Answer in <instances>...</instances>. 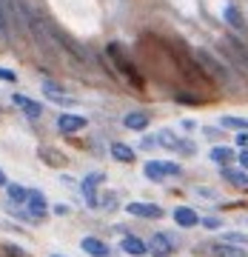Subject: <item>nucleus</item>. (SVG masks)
<instances>
[{"instance_id": "obj_20", "label": "nucleus", "mask_w": 248, "mask_h": 257, "mask_svg": "<svg viewBox=\"0 0 248 257\" xmlns=\"http://www.w3.org/2000/svg\"><path fill=\"white\" fill-rule=\"evenodd\" d=\"M211 251H214V257H248V248H242V246H231V243H214L211 246Z\"/></svg>"}, {"instance_id": "obj_31", "label": "nucleus", "mask_w": 248, "mask_h": 257, "mask_svg": "<svg viewBox=\"0 0 248 257\" xmlns=\"http://www.w3.org/2000/svg\"><path fill=\"white\" fill-rule=\"evenodd\" d=\"M174 100L185 103V106H200V97H194V94H174Z\"/></svg>"}, {"instance_id": "obj_24", "label": "nucleus", "mask_w": 248, "mask_h": 257, "mask_svg": "<svg viewBox=\"0 0 248 257\" xmlns=\"http://www.w3.org/2000/svg\"><path fill=\"white\" fill-rule=\"evenodd\" d=\"M222 243H231V246H242L248 248V234L245 231H225V234H220Z\"/></svg>"}, {"instance_id": "obj_5", "label": "nucleus", "mask_w": 248, "mask_h": 257, "mask_svg": "<svg viewBox=\"0 0 248 257\" xmlns=\"http://www.w3.org/2000/svg\"><path fill=\"white\" fill-rule=\"evenodd\" d=\"M146 243H148V254L151 257H171L177 248V237L168 234V231H154Z\"/></svg>"}, {"instance_id": "obj_29", "label": "nucleus", "mask_w": 248, "mask_h": 257, "mask_svg": "<svg viewBox=\"0 0 248 257\" xmlns=\"http://www.w3.org/2000/svg\"><path fill=\"white\" fill-rule=\"evenodd\" d=\"M194 194H200L202 200H217V197H220V194L214 192V189H208V186H197V189H194Z\"/></svg>"}, {"instance_id": "obj_11", "label": "nucleus", "mask_w": 248, "mask_h": 257, "mask_svg": "<svg viewBox=\"0 0 248 257\" xmlns=\"http://www.w3.org/2000/svg\"><path fill=\"white\" fill-rule=\"evenodd\" d=\"M12 103H15V106H18L26 117H32V120L43 117V103L32 100V97H26V94H12Z\"/></svg>"}, {"instance_id": "obj_10", "label": "nucleus", "mask_w": 248, "mask_h": 257, "mask_svg": "<svg viewBox=\"0 0 248 257\" xmlns=\"http://www.w3.org/2000/svg\"><path fill=\"white\" fill-rule=\"evenodd\" d=\"M171 217H174V223L180 226V229H197L200 226V214H197V209H191V206H177L174 211H171Z\"/></svg>"}, {"instance_id": "obj_37", "label": "nucleus", "mask_w": 248, "mask_h": 257, "mask_svg": "<svg viewBox=\"0 0 248 257\" xmlns=\"http://www.w3.org/2000/svg\"><path fill=\"white\" fill-rule=\"evenodd\" d=\"M183 128H185V132H194V128H197V123H194V120H183Z\"/></svg>"}, {"instance_id": "obj_26", "label": "nucleus", "mask_w": 248, "mask_h": 257, "mask_svg": "<svg viewBox=\"0 0 248 257\" xmlns=\"http://www.w3.org/2000/svg\"><path fill=\"white\" fill-rule=\"evenodd\" d=\"M40 157H43L49 166H55V169L66 166V157H63V155H55V152H49V149H40Z\"/></svg>"}, {"instance_id": "obj_28", "label": "nucleus", "mask_w": 248, "mask_h": 257, "mask_svg": "<svg viewBox=\"0 0 248 257\" xmlns=\"http://www.w3.org/2000/svg\"><path fill=\"white\" fill-rule=\"evenodd\" d=\"M200 226H205V229L217 231V229H222V217H217V214H205V217L200 220Z\"/></svg>"}, {"instance_id": "obj_35", "label": "nucleus", "mask_w": 248, "mask_h": 257, "mask_svg": "<svg viewBox=\"0 0 248 257\" xmlns=\"http://www.w3.org/2000/svg\"><path fill=\"white\" fill-rule=\"evenodd\" d=\"M52 211H55L57 217H60V214H69V211H72V209H69L66 203H55V206H52Z\"/></svg>"}, {"instance_id": "obj_19", "label": "nucleus", "mask_w": 248, "mask_h": 257, "mask_svg": "<svg viewBox=\"0 0 248 257\" xmlns=\"http://www.w3.org/2000/svg\"><path fill=\"white\" fill-rule=\"evenodd\" d=\"M12 26H15L12 9L6 6V0H0V40H9L12 37Z\"/></svg>"}, {"instance_id": "obj_4", "label": "nucleus", "mask_w": 248, "mask_h": 257, "mask_svg": "<svg viewBox=\"0 0 248 257\" xmlns=\"http://www.w3.org/2000/svg\"><path fill=\"white\" fill-rule=\"evenodd\" d=\"M183 175V166L174 163V160H148L143 166V177L151 180V183H165L168 177H180Z\"/></svg>"}, {"instance_id": "obj_32", "label": "nucleus", "mask_w": 248, "mask_h": 257, "mask_svg": "<svg viewBox=\"0 0 248 257\" xmlns=\"http://www.w3.org/2000/svg\"><path fill=\"white\" fill-rule=\"evenodd\" d=\"M0 80L3 83H18V74L12 72V69H3V66H0Z\"/></svg>"}, {"instance_id": "obj_7", "label": "nucleus", "mask_w": 248, "mask_h": 257, "mask_svg": "<svg viewBox=\"0 0 248 257\" xmlns=\"http://www.w3.org/2000/svg\"><path fill=\"white\" fill-rule=\"evenodd\" d=\"M26 209H29V214H32V217H35L37 223H43V220H46V214L52 211V206H49L46 194L40 192V189H32V192H29V203H26Z\"/></svg>"}, {"instance_id": "obj_8", "label": "nucleus", "mask_w": 248, "mask_h": 257, "mask_svg": "<svg viewBox=\"0 0 248 257\" xmlns=\"http://www.w3.org/2000/svg\"><path fill=\"white\" fill-rule=\"evenodd\" d=\"M89 126V120L83 117V114H72V111H63L60 117H57V128L63 132V135H77L83 128Z\"/></svg>"}, {"instance_id": "obj_21", "label": "nucleus", "mask_w": 248, "mask_h": 257, "mask_svg": "<svg viewBox=\"0 0 248 257\" xmlns=\"http://www.w3.org/2000/svg\"><path fill=\"white\" fill-rule=\"evenodd\" d=\"M208 157H211L217 166H231L234 160H237V152L228 149V146H214L211 152H208Z\"/></svg>"}, {"instance_id": "obj_3", "label": "nucleus", "mask_w": 248, "mask_h": 257, "mask_svg": "<svg viewBox=\"0 0 248 257\" xmlns=\"http://www.w3.org/2000/svg\"><path fill=\"white\" fill-rule=\"evenodd\" d=\"M217 49L225 55V63L234 66L237 72H242L248 77V46L242 40H237L234 35H225L220 43H217Z\"/></svg>"}, {"instance_id": "obj_38", "label": "nucleus", "mask_w": 248, "mask_h": 257, "mask_svg": "<svg viewBox=\"0 0 248 257\" xmlns=\"http://www.w3.org/2000/svg\"><path fill=\"white\" fill-rule=\"evenodd\" d=\"M52 257H66V254H52Z\"/></svg>"}, {"instance_id": "obj_15", "label": "nucleus", "mask_w": 248, "mask_h": 257, "mask_svg": "<svg viewBox=\"0 0 248 257\" xmlns=\"http://www.w3.org/2000/svg\"><path fill=\"white\" fill-rule=\"evenodd\" d=\"M43 92H46V97H49L52 103H57V106H74V103H77L72 94H66L63 89H60L57 83H52V80L43 83Z\"/></svg>"}, {"instance_id": "obj_22", "label": "nucleus", "mask_w": 248, "mask_h": 257, "mask_svg": "<svg viewBox=\"0 0 248 257\" xmlns=\"http://www.w3.org/2000/svg\"><path fill=\"white\" fill-rule=\"evenodd\" d=\"M120 206V197L117 192H111V189H106V192L97 194V209H106V211H114Z\"/></svg>"}, {"instance_id": "obj_36", "label": "nucleus", "mask_w": 248, "mask_h": 257, "mask_svg": "<svg viewBox=\"0 0 248 257\" xmlns=\"http://www.w3.org/2000/svg\"><path fill=\"white\" fill-rule=\"evenodd\" d=\"M6 186H9V177H6V172H3V169H0V189H6Z\"/></svg>"}, {"instance_id": "obj_25", "label": "nucleus", "mask_w": 248, "mask_h": 257, "mask_svg": "<svg viewBox=\"0 0 248 257\" xmlns=\"http://www.w3.org/2000/svg\"><path fill=\"white\" fill-rule=\"evenodd\" d=\"M157 143L174 152V149H177V143H180V135H174V132H168V128H163V132H157Z\"/></svg>"}, {"instance_id": "obj_23", "label": "nucleus", "mask_w": 248, "mask_h": 257, "mask_svg": "<svg viewBox=\"0 0 248 257\" xmlns=\"http://www.w3.org/2000/svg\"><path fill=\"white\" fill-rule=\"evenodd\" d=\"M220 126L222 128H231V132H245L248 120L245 117H234V114H225V117H220Z\"/></svg>"}, {"instance_id": "obj_30", "label": "nucleus", "mask_w": 248, "mask_h": 257, "mask_svg": "<svg viewBox=\"0 0 248 257\" xmlns=\"http://www.w3.org/2000/svg\"><path fill=\"white\" fill-rule=\"evenodd\" d=\"M160 143H157V135H143V140H140V149H146V152H151V149H157Z\"/></svg>"}, {"instance_id": "obj_14", "label": "nucleus", "mask_w": 248, "mask_h": 257, "mask_svg": "<svg viewBox=\"0 0 248 257\" xmlns=\"http://www.w3.org/2000/svg\"><path fill=\"white\" fill-rule=\"evenodd\" d=\"M220 177L234 189H248V172L245 169H234V166H220Z\"/></svg>"}, {"instance_id": "obj_27", "label": "nucleus", "mask_w": 248, "mask_h": 257, "mask_svg": "<svg viewBox=\"0 0 248 257\" xmlns=\"http://www.w3.org/2000/svg\"><path fill=\"white\" fill-rule=\"evenodd\" d=\"M174 152H180L183 157H191V155H197V146H194L191 140L180 138V143H177V149H174Z\"/></svg>"}, {"instance_id": "obj_9", "label": "nucleus", "mask_w": 248, "mask_h": 257, "mask_svg": "<svg viewBox=\"0 0 248 257\" xmlns=\"http://www.w3.org/2000/svg\"><path fill=\"white\" fill-rule=\"evenodd\" d=\"M120 248H123L129 257H146L148 254V243L143 237H137V234H131V231H126V234H123Z\"/></svg>"}, {"instance_id": "obj_2", "label": "nucleus", "mask_w": 248, "mask_h": 257, "mask_svg": "<svg viewBox=\"0 0 248 257\" xmlns=\"http://www.w3.org/2000/svg\"><path fill=\"white\" fill-rule=\"evenodd\" d=\"M194 60L200 63L202 72L208 74V80L222 83V86H231V83H234V72H231L228 63L220 60L214 52H208V49H197V52H194Z\"/></svg>"}, {"instance_id": "obj_12", "label": "nucleus", "mask_w": 248, "mask_h": 257, "mask_svg": "<svg viewBox=\"0 0 248 257\" xmlns=\"http://www.w3.org/2000/svg\"><path fill=\"white\" fill-rule=\"evenodd\" d=\"M222 18H225V23H228L234 32H239V35H245V37H248V20H245V15H242V12L234 6V3H228V6H225Z\"/></svg>"}, {"instance_id": "obj_34", "label": "nucleus", "mask_w": 248, "mask_h": 257, "mask_svg": "<svg viewBox=\"0 0 248 257\" xmlns=\"http://www.w3.org/2000/svg\"><path fill=\"white\" fill-rule=\"evenodd\" d=\"M234 143H237V149H248V132H237Z\"/></svg>"}, {"instance_id": "obj_17", "label": "nucleus", "mask_w": 248, "mask_h": 257, "mask_svg": "<svg viewBox=\"0 0 248 257\" xmlns=\"http://www.w3.org/2000/svg\"><path fill=\"white\" fill-rule=\"evenodd\" d=\"M111 157H114V160H117V163H134V160H137V152H134V149L129 146V143H111Z\"/></svg>"}, {"instance_id": "obj_16", "label": "nucleus", "mask_w": 248, "mask_h": 257, "mask_svg": "<svg viewBox=\"0 0 248 257\" xmlns=\"http://www.w3.org/2000/svg\"><path fill=\"white\" fill-rule=\"evenodd\" d=\"M123 126L131 128V132H146L151 126V114L148 111H129L126 117H123Z\"/></svg>"}, {"instance_id": "obj_1", "label": "nucleus", "mask_w": 248, "mask_h": 257, "mask_svg": "<svg viewBox=\"0 0 248 257\" xmlns=\"http://www.w3.org/2000/svg\"><path fill=\"white\" fill-rule=\"evenodd\" d=\"M106 55H109L111 66H114V77H126V83H131L134 89H146V77L140 74V69L134 66V60L123 52L120 43H109V46H106Z\"/></svg>"}, {"instance_id": "obj_33", "label": "nucleus", "mask_w": 248, "mask_h": 257, "mask_svg": "<svg viewBox=\"0 0 248 257\" xmlns=\"http://www.w3.org/2000/svg\"><path fill=\"white\" fill-rule=\"evenodd\" d=\"M237 163H239V169H245L248 172V149H239L237 152Z\"/></svg>"}, {"instance_id": "obj_6", "label": "nucleus", "mask_w": 248, "mask_h": 257, "mask_svg": "<svg viewBox=\"0 0 248 257\" xmlns=\"http://www.w3.org/2000/svg\"><path fill=\"white\" fill-rule=\"evenodd\" d=\"M129 217H140V220H163L165 209L160 203H129L126 206Z\"/></svg>"}, {"instance_id": "obj_13", "label": "nucleus", "mask_w": 248, "mask_h": 257, "mask_svg": "<svg viewBox=\"0 0 248 257\" xmlns=\"http://www.w3.org/2000/svg\"><path fill=\"white\" fill-rule=\"evenodd\" d=\"M80 248L89 257H111V246L106 243V240H100V237H83Z\"/></svg>"}, {"instance_id": "obj_18", "label": "nucleus", "mask_w": 248, "mask_h": 257, "mask_svg": "<svg viewBox=\"0 0 248 257\" xmlns=\"http://www.w3.org/2000/svg\"><path fill=\"white\" fill-rule=\"evenodd\" d=\"M29 192H32V189H26V186H20V183H9V186H6V197H9L12 206H26V203H29Z\"/></svg>"}]
</instances>
